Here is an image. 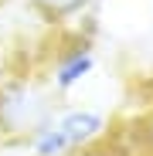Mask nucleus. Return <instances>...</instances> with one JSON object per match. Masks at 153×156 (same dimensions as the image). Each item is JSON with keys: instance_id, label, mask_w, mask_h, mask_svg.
Masks as SVG:
<instances>
[{"instance_id": "5", "label": "nucleus", "mask_w": 153, "mask_h": 156, "mask_svg": "<svg viewBox=\"0 0 153 156\" xmlns=\"http://www.w3.org/2000/svg\"><path fill=\"white\" fill-rule=\"evenodd\" d=\"M136 143L143 149V156H153V109L140 119V129H136Z\"/></svg>"}, {"instance_id": "6", "label": "nucleus", "mask_w": 153, "mask_h": 156, "mask_svg": "<svg viewBox=\"0 0 153 156\" xmlns=\"http://www.w3.org/2000/svg\"><path fill=\"white\" fill-rule=\"evenodd\" d=\"M71 156H122V153H116L112 143H109V136H106L102 143H95V146H89V149H82V153H71Z\"/></svg>"}, {"instance_id": "4", "label": "nucleus", "mask_w": 153, "mask_h": 156, "mask_svg": "<svg viewBox=\"0 0 153 156\" xmlns=\"http://www.w3.org/2000/svg\"><path fill=\"white\" fill-rule=\"evenodd\" d=\"M31 4L48 17V20H58V24H65V20H75V17H82L95 0H31Z\"/></svg>"}, {"instance_id": "2", "label": "nucleus", "mask_w": 153, "mask_h": 156, "mask_svg": "<svg viewBox=\"0 0 153 156\" xmlns=\"http://www.w3.org/2000/svg\"><path fill=\"white\" fill-rule=\"evenodd\" d=\"M109 133V115L92 105H58L38 133L24 143L31 156H71L95 143H102Z\"/></svg>"}, {"instance_id": "3", "label": "nucleus", "mask_w": 153, "mask_h": 156, "mask_svg": "<svg viewBox=\"0 0 153 156\" xmlns=\"http://www.w3.org/2000/svg\"><path fill=\"white\" fill-rule=\"evenodd\" d=\"M99 65V55H95V44L85 41V37H71L65 41L48 61V71H44V82L55 88V95H71L85 78L95 71Z\"/></svg>"}, {"instance_id": "1", "label": "nucleus", "mask_w": 153, "mask_h": 156, "mask_svg": "<svg viewBox=\"0 0 153 156\" xmlns=\"http://www.w3.org/2000/svg\"><path fill=\"white\" fill-rule=\"evenodd\" d=\"M58 95L38 75H10L0 82V139L27 143L55 115Z\"/></svg>"}]
</instances>
